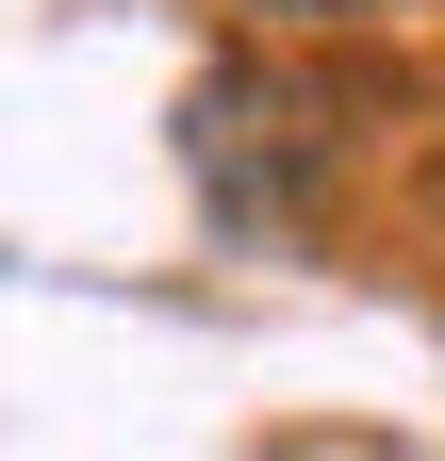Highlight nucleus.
<instances>
[{"mask_svg":"<svg viewBox=\"0 0 445 461\" xmlns=\"http://www.w3.org/2000/svg\"><path fill=\"white\" fill-rule=\"evenodd\" d=\"M248 17H297V33H313V17H363V0H248Z\"/></svg>","mask_w":445,"mask_h":461,"instance_id":"f257e3e1","label":"nucleus"}]
</instances>
